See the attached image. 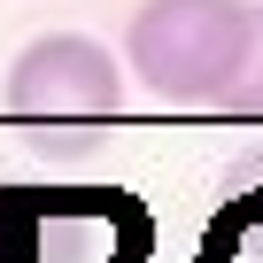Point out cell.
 <instances>
[{
    "label": "cell",
    "mask_w": 263,
    "mask_h": 263,
    "mask_svg": "<svg viewBox=\"0 0 263 263\" xmlns=\"http://www.w3.org/2000/svg\"><path fill=\"white\" fill-rule=\"evenodd\" d=\"M0 101L16 124H31L39 147H78V140H101L93 124L124 116V62L85 31H47L8 62Z\"/></svg>",
    "instance_id": "obj_2"
},
{
    "label": "cell",
    "mask_w": 263,
    "mask_h": 263,
    "mask_svg": "<svg viewBox=\"0 0 263 263\" xmlns=\"http://www.w3.org/2000/svg\"><path fill=\"white\" fill-rule=\"evenodd\" d=\"M217 116H248V124H263V8H255L248 47H240V70H232L224 93H217Z\"/></svg>",
    "instance_id": "obj_3"
},
{
    "label": "cell",
    "mask_w": 263,
    "mask_h": 263,
    "mask_svg": "<svg viewBox=\"0 0 263 263\" xmlns=\"http://www.w3.org/2000/svg\"><path fill=\"white\" fill-rule=\"evenodd\" d=\"M248 31H255L248 0H140L124 31V70H140L155 101L217 108L224 78L240 70Z\"/></svg>",
    "instance_id": "obj_1"
}]
</instances>
